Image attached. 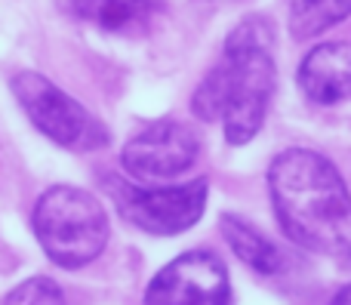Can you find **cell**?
<instances>
[{"instance_id":"obj_1","label":"cell","mask_w":351,"mask_h":305,"mask_svg":"<svg viewBox=\"0 0 351 305\" xmlns=\"http://www.w3.org/2000/svg\"><path fill=\"white\" fill-rule=\"evenodd\" d=\"M268 191L284 234L321 256H351V195L324 154L287 148L268 167Z\"/></svg>"},{"instance_id":"obj_13","label":"cell","mask_w":351,"mask_h":305,"mask_svg":"<svg viewBox=\"0 0 351 305\" xmlns=\"http://www.w3.org/2000/svg\"><path fill=\"white\" fill-rule=\"evenodd\" d=\"M330 305H351V284H348V287H342L339 293L333 296V302H330Z\"/></svg>"},{"instance_id":"obj_3","label":"cell","mask_w":351,"mask_h":305,"mask_svg":"<svg viewBox=\"0 0 351 305\" xmlns=\"http://www.w3.org/2000/svg\"><path fill=\"white\" fill-rule=\"evenodd\" d=\"M34 234L56 265L84 269L108 244V213L90 191L53 185L34 207Z\"/></svg>"},{"instance_id":"obj_11","label":"cell","mask_w":351,"mask_h":305,"mask_svg":"<svg viewBox=\"0 0 351 305\" xmlns=\"http://www.w3.org/2000/svg\"><path fill=\"white\" fill-rule=\"evenodd\" d=\"M351 16V0H293L290 3V34L308 40Z\"/></svg>"},{"instance_id":"obj_8","label":"cell","mask_w":351,"mask_h":305,"mask_svg":"<svg viewBox=\"0 0 351 305\" xmlns=\"http://www.w3.org/2000/svg\"><path fill=\"white\" fill-rule=\"evenodd\" d=\"M299 90L317 105H336L351 96V40L317 43L299 65Z\"/></svg>"},{"instance_id":"obj_2","label":"cell","mask_w":351,"mask_h":305,"mask_svg":"<svg viewBox=\"0 0 351 305\" xmlns=\"http://www.w3.org/2000/svg\"><path fill=\"white\" fill-rule=\"evenodd\" d=\"M274 28L250 16L225 40V53L194 90L191 108L200 121H222L231 145H247L262 130L274 96Z\"/></svg>"},{"instance_id":"obj_6","label":"cell","mask_w":351,"mask_h":305,"mask_svg":"<svg viewBox=\"0 0 351 305\" xmlns=\"http://www.w3.org/2000/svg\"><path fill=\"white\" fill-rule=\"evenodd\" d=\"M145 305H231L225 263L210 250H188L152 278Z\"/></svg>"},{"instance_id":"obj_7","label":"cell","mask_w":351,"mask_h":305,"mask_svg":"<svg viewBox=\"0 0 351 305\" xmlns=\"http://www.w3.org/2000/svg\"><path fill=\"white\" fill-rule=\"evenodd\" d=\"M200 139L179 121H154L123 145L121 164L136 182H167L191 170Z\"/></svg>"},{"instance_id":"obj_10","label":"cell","mask_w":351,"mask_h":305,"mask_svg":"<svg viewBox=\"0 0 351 305\" xmlns=\"http://www.w3.org/2000/svg\"><path fill=\"white\" fill-rule=\"evenodd\" d=\"M219 228H222L228 247L237 253V259H241V263H247L253 271H259V275H274V271L280 269L278 247H274L271 241L259 232V228L250 225L247 219L228 213V216H222Z\"/></svg>"},{"instance_id":"obj_4","label":"cell","mask_w":351,"mask_h":305,"mask_svg":"<svg viewBox=\"0 0 351 305\" xmlns=\"http://www.w3.org/2000/svg\"><path fill=\"white\" fill-rule=\"evenodd\" d=\"M10 86L28 121L56 145L71 148V151H96L108 145V130L77 99H71L43 74L19 71Z\"/></svg>"},{"instance_id":"obj_9","label":"cell","mask_w":351,"mask_h":305,"mask_svg":"<svg viewBox=\"0 0 351 305\" xmlns=\"http://www.w3.org/2000/svg\"><path fill=\"white\" fill-rule=\"evenodd\" d=\"M164 0H68L77 19L99 25L105 31H133L142 28Z\"/></svg>"},{"instance_id":"obj_5","label":"cell","mask_w":351,"mask_h":305,"mask_svg":"<svg viewBox=\"0 0 351 305\" xmlns=\"http://www.w3.org/2000/svg\"><path fill=\"white\" fill-rule=\"evenodd\" d=\"M111 195L123 219L148 234H179L191 228L204 216L210 182L194 179L185 185H164V188H142L114 179Z\"/></svg>"},{"instance_id":"obj_12","label":"cell","mask_w":351,"mask_h":305,"mask_svg":"<svg viewBox=\"0 0 351 305\" xmlns=\"http://www.w3.org/2000/svg\"><path fill=\"white\" fill-rule=\"evenodd\" d=\"M3 305H65L59 284L49 278H28L25 284H19Z\"/></svg>"}]
</instances>
